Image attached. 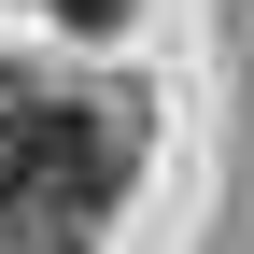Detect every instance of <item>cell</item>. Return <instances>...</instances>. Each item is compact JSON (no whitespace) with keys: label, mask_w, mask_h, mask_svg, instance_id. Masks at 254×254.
I'll use <instances>...</instances> for the list:
<instances>
[{"label":"cell","mask_w":254,"mask_h":254,"mask_svg":"<svg viewBox=\"0 0 254 254\" xmlns=\"http://www.w3.org/2000/svg\"><path fill=\"white\" fill-rule=\"evenodd\" d=\"M0 184L43 198V212H99V198H113V141H99V113L0 99Z\"/></svg>","instance_id":"obj_1"},{"label":"cell","mask_w":254,"mask_h":254,"mask_svg":"<svg viewBox=\"0 0 254 254\" xmlns=\"http://www.w3.org/2000/svg\"><path fill=\"white\" fill-rule=\"evenodd\" d=\"M57 254H71V240H57Z\"/></svg>","instance_id":"obj_2"}]
</instances>
